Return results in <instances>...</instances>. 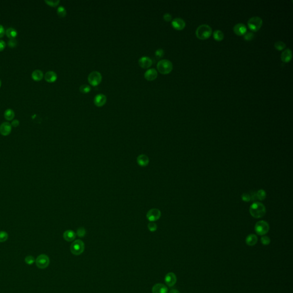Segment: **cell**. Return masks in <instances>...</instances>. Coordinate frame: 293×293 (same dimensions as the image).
<instances>
[{"label":"cell","instance_id":"9c48e42d","mask_svg":"<svg viewBox=\"0 0 293 293\" xmlns=\"http://www.w3.org/2000/svg\"><path fill=\"white\" fill-rule=\"evenodd\" d=\"M161 217V212L159 209H151L146 213V218L150 222H155Z\"/></svg>","mask_w":293,"mask_h":293},{"label":"cell","instance_id":"2e32d148","mask_svg":"<svg viewBox=\"0 0 293 293\" xmlns=\"http://www.w3.org/2000/svg\"><path fill=\"white\" fill-rule=\"evenodd\" d=\"M157 77H158V72L154 68H151L147 70L144 73L145 79L148 81L154 80L157 78Z\"/></svg>","mask_w":293,"mask_h":293},{"label":"cell","instance_id":"8d00e7d4","mask_svg":"<svg viewBox=\"0 0 293 293\" xmlns=\"http://www.w3.org/2000/svg\"><path fill=\"white\" fill-rule=\"evenodd\" d=\"M148 228L150 231L151 232H154L157 230V225L154 222H151L148 224Z\"/></svg>","mask_w":293,"mask_h":293},{"label":"cell","instance_id":"4316f807","mask_svg":"<svg viewBox=\"0 0 293 293\" xmlns=\"http://www.w3.org/2000/svg\"><path fill=\"white\" fill-rule=\"evenodd\" d=\"M58 16L60 17H64L67 14V11L64 7L62 6H59L57 10Z\"/></svg>","mask_w":293,"mask_h":293},{"label":"cell","instance_id":"484cf974","mask_svg":"<svg viewBox=\"0 0 293 293\" xmlns=\"http://www.w3.org/2000/svg\"><path fill=\"white\" fill-rule=\"evenodd\" d=\"M224 34L221 31L217 30L213 32V39L217 41H221L224 39Z\"/></svg>","mask_w":293,"mask_h":293},{"label":"cell","instance_id":"ab89813d","mask_svg":"<svg viewBox=\"0 0 293 293\" xmlns=\"http://www.w3.org/2000/svg\"><path fill=\"white\" fill-rule=\"evenodd\" d=\"M242 199L244 202H250L251 200L250 195L249 193H244L242 195Z\"/></svg>","mask_w":293,"mask_h":293},{"label":"cell","instance_id":"7402d4cb","mask_svg":"<svg viewBox=\"0 0 293 293\" xmlns=\"http://www.w3.org/2000/svg\"><path fill=\"white\" fill-rule=\"evenodd\" d=\"M258 238L257 236L254 234H250L249 236H247L246 239V244L250 246H254L255 244L257 243Z\"/></svg>","mask_w":293,"mask_h":293},{"label":"cell","instance_id":"4dcf8cb0","mask_svg":"<svg viewBox=\"0 0 293 293\" xmlns=\"http://www.w3.org/2000/svg\"><path fill=\"white\" fill-rule=\"evenodd\" d=\"M8 239V234L4 231H0V243L4 242Z\"/></svg>","mask_w":293,"mask_h":293},{"label":"cell","instance_id":"83f0119b","mask_svg":"<svg viewBox=\"0 0 293 293\" xmlns=\"http://www.w3.org/2000/svg\"><path fill=\"white\" fill-rule=\"evenodd\" d=\"M286 44L281 41H276L274 44V47L278 50H282L286 48Z\"/></svg>","mask_w":293,"mask_h":293},{"label":"cell","instance_id":"3957f363","mask_svg":"<svg viewBox=\"0 0 293 293\" xmlns=\"http://www.w3.org/2000/svg\"><path fill=\"white\" fill-rule=\"evenodd\" d=\"M157 69L160 73L167 75L172 71L173 69L172 63L168 60H161L157 64Z\"/></svg>","mask_w":293,"mask_h":293},{"label":"cell","instance_id":"d6a6232c","mask_svg":"<svg viewBox=\"0 0 293 293\" xmlns=\"http://www.w3.org/2000/svg\"><path fill=\"white\" fill-rule=\"evenodd\" d=\"M45 2L48 5L52 7H55L57 6L58 4L60 3L59 0H45Z\"/></svg>","mask_w":293,"mask_h":293},{"label":"cell","instance_id":"f35d334b","mask_svg":"<svg viewBox=\"0 0 293 293\" xmlns=\"http://www.w3.org/2000/svg\"><path fill=\"white\" fill-rule=\"evenodd\" d=\"M8 45L11 48H14L17 45V41L16 39H10L8 41Z\"/></svg>","mask_w":293,"mask_h":293},{"label":"cell","instance_id":"60d3db41","mask_svg":"<svg viewBox=\"0 0 293 293\" xmlns=\"http://www.w3.org/2000/svg\"><path fill=\"white\" fill-rule=\"evenodd\" d=\"M163 18L165 21L169 22L172 20V16L169 13H165L163 16Z\"/></svg>","mask_w":293,"mask_h":293},{"label":"cell","instance_id":"5bb4252c","mask_svg":"<svg viewBox=\"0 0 293 293\" xmlns=\"http://www.w3.org/2000/svg\"><path fill=\"white\" fill-rule=\"evenodd\" d=\"M176 276L173 273H169L165 277V282L169 287H172L176 282Z\"/></svg>","mask_w":293,"mask_h":293},{"label":"cell","instance_id":"7bdbcfd3","mask_svg":"<svg viewBox=\"0 0 293 293\" xmlns=\"http://www.w3.org/2000/svg\"><path fill=\"white\" fill-rule=\"evenodd\" d=\"M5 33V31L4 28L2 25L0 24V38L4 36Z\"/></svg>","mask_w":293,"mask_h":293},{"label":"cell","instance_id":"cb8c5ba5","mask_svg":"<svg viewBox=\"0 0 293 293\" xmlns=\"http://www.w3.org/2000/svg\"><path fill=\"white\" fill-rule=\"evenodd\" d=\"M5 33L10 39H16V37L17 36V32L13 28H8L5 31Z\"/></svg>","mask_w":293,"mask_h":293},{"label":"cell","instance_id":"d6986e66","mask_svg":"<svg viewBox=\"0 0 293 293\" xmlns=\"http://www.w3.org/2000/svg\"><path fill=\"white\" fill-rule=\"evenodd\" d=\"M149 158L147 156L144 154H142L139 156L137 158V162L138 165L141 167H145L148 165L149 163Z\"/></svg>","mask_w":293,"mask_h":293},{"label":"cell","instance_id":"e0dca14e","mask_svg":"<svg viewBox=\"0 0 293 293\" xmlns=\"http://www.w3.org/2000/svg\"><path fill=\"white\" fill-rule=\"evenodd\" d=\"M152 293H168V289L165 284H157L152 287Z\"/></svg>","mask_w":293,"mask_h":293},{"label":"cell","instance_id":"f546056e","mask_svg":"<svg viewBox=\"0 0 293 293\" xmlns=\"http://www.w3.org/2000/svg\"><path fill=\"white\" fill-rule=\"evenodd\" d=\"M91 90V87L88 85L84 84L81 85L79 88L80 92L83 93H87L89 92Z\"/></svg>","mask_w":293,"mask_h":293},{"label":"cell","instance_id":"836d02e7","mask_svg":"<svg viewBox=\"0 0 293 293\" xmlns=\"http://www.w3.org/2000/svg\"><path fill=\"white\" fill-rule=\"evenodd\" d=\"M255 37V35L253 32H247L244 35V39L246 41H251L253 40Z\"/></svg>","mask_w":293,"mask_h":293},{"label":"cell","instance_id":"8fae6325","mask_svg":"<svg viewBox=\"0 0 293 293\" xmlns=\"http://www.w3.org/2000/svg\"><path fill=\"white\" fill-rule=\"evenodd\" d=\"M172 26L176 30H182L186 27V22L180 18H175L172 21Z\"/></svg>","mask_w":293,"mask_h":293},{"label":"cell","instance_id":"ba28073f","mask_svg":"<svg viewBox=\"0 0 293 293\" xmlns=\"http://www.w3.org/2000/svg\"><path fill=\"white\" fill-rule=\"evenodd\" d=\"M88 80L90 84L92 86H97L101 83L102 80V76L101 73L98 72H92L91 73H89Z\"/></svg>","mask_w":293,"mask_h":293},{"label":"cell","instance_id":"7dc6e473","mask_svg":"<svg viewBox=\"0 0 293 293\" xmlns=\"http://www.w3.org/2000/svg\"><path fill=\"white\" fill-rule=\"evenodd\" d=\"M1 81L0 80V87H1Z\"/></svg>","mask_w":293,"mask_h":293},{"label":"cell","instance_id":"52a82bcc","mask_svg":"<svg viewBox=\"0 0 293 293\" xmlns=\"http://www.w3.org/2000/svg\"><path fill=\"white\" fill-rule=\"evenodd\" d=\"M36 266L41 269H44L49 266L50 260L45 254H41L39 255L36 259Z\"/></svg>","mask_w":293,"mask_h":293},{"label":"cell","instance_id":"ee69618b","mask_svg":"<svg viewBox=\"0 0 293 293\" xmlns=\"http://www.w3.org/2000/svg\"><path fill=\"white\" fill-rule=\"evenodd\" d=\"M6 46V44L3 40H0V51L3 50Z\"/></svg>","mask_w":293,"mask_h":293},{"label":"cell","instance_id":"4fadbf2b","mask_svg":"<svg viewBox=\"0 0 293 293\" xmlns=\"http://www.w3.org/2000/svg\"><path fill=\"white\" fill-rule=\"evenodd\" d=\"M12 131V125L8 122H4L0 125V133L2 136H8Z\"/></svg>","mask_w":293,"mask_h":293},{"label":"cell","instance_id":"603a6c76","mask_svg":"<svg viewBox=\"0 0 293 293\" xmlns=\"http://www.w3.org/2000/svg\"><path fill=\"white\" fill-rule=\"evenodd\" d=\"M44 74L43 72L39 69H36L34 71L32 72V77L35 81H39L43 78Z\"/></svg>","mask_w":293,"mask_h":293},{"label":"cell","instance_id":"e575fe53","mask_svg":"<svg viewBox=\"0 0 293 293\" xmlns=\"http://www.w3.org/2000/svg\"><path fill=\"white\" fill-rule=\"evenodd\" d=\"M165 54V51L162 49H158L156 50L155 56L157 58H161L163 57Z\"/></svg>","mask_w":293,"mask_h":293},{"label":"cell","instance_id":"b9f144b4","mask_svg":"<svg viewBox=\"0 0 293 293\" xmlns=\"http://www.w3.org/2000/svg\"><path fill=\"white\" fill-rule=\"evenodd\" d=\"M250 197H251V200L252 201H256L257 200V192H251L250 194Z\"/></svg>","mask_w":293,"mask_h":293},{"label":"cell","instance_id":"8992f818","mask_svg":"<svg viewBox=\"0 0 293 293\" xmlns=\"http://www.w3.org/2000/svg\"><path fill=\"white\" fill-rule=\"evenodd\" d=\"M85 246L83 242L81 240H76L71 246L72 253L75 255H79L84 251Z\"/></svg>","mask_w":293,"mask_h":293},{"label":"cell","instance_id":"7a4b0ae2","mask_svg":"<svg viewBox=\"0 0 293 293\" xmlns=\"http://www.w3.org/2000/svg\"><path fill=\"white\" fill-rule=\"evenodd\" d=\"M212 29L208 25L203 24L197 28L195 33L196 37L200 40H206L209 39L212 34Z\"/></svg>","mask_w":293,"mask_h":293},{"label":"cell","instance_id":"5b68a950","mask_svg":"<svg viewBox=\"0 0 293 293\" xmlns=\"http://www.w3.org/2000/svg\"><path fill=\"white\" fill-rule=\"evenodd\" d=\"M270 230V226L267 222L264 221L258 222L255 226V231L259 236L266 234Z\"/></svg>","mask_w":293,"mask_h":293},{"label":"cell","instance_id":"ffe728a7","mask_svg":"<svg viewBox=\"0 0 293 293\" xmlns=\"http://www.w3.org/2000/svg\"><path fill=\"white\" fill-rule=\"evenodd\" d=\"M57 76L56 72L52 71L47 72L45 75V79L48 83H54L57 80Z\"/></svg>","mask_w":293,"mask_h":293},{"label":"cell","instance_id":"f1b7e54d","mask_svg":"<svg viewBox=\"0 0 293 293\" xmlns=\"http://www.w3.org/2000/svg\"><path fill=\"white\" fill-rule=\"evenodd\" d=\"M257 199L259 200H263L266 197V193L263 190H259L257 192Z\"/></svg>","mask_w":293,"mask_h":293},{"label":"cell","instance_id":"f6af8a7d","mask_svg":"<svg viewBox=\"0 0 293 293\" xmlns=\"http://www.w3.org/2000/svg\"><path fill=\"white\" fill-rule=\"evenodd\" d=\"M19 121L18 120H14L12 121V123H11V125L13 127H17L19 125Z\"/></svg>","mask_w":293,"mask_h":293},{"label":"cell","instance_id":"1f68e13d","mask_svg":"<svg viewBox=\"0 0 293 293\" xmlns=\"http://www.w3.org/2000/svg\"><path fill=\"white\" fill-rule=\"evenodd\" d=\"M36 261V259L35 258L33 257L32 255H28L25 258V262L28 265H33Z\"/></svg>","mask_w":293,"mask_h":293},{"label":"cell","instance_id":"6da1fadb","mask_svg":"<svg viewBox=\"0 0 293 293\" xmlns=\"http://www.w3.org/2000/svg\"><path fill=\"white\" fill-rule=\"evenodd\" d=\"M249 211L251 215L255 218H262L266 213L265 206L258 202H255L251 204Z\"/></svg>","mask_w":293,"mask_h":293},{"label":"cell","instance_id":"ac0fdd59","mask_svg":"<svg viewBox=\"0 0 293 293\" xmlns=\"http://www.w3.org/2000/svg\"><path fill=\"white\" fill-rule=\"evenodd\" d=\"M293 57L291 49H286L281 54L280 58L283 62H288L291 61Z\"/></svg>","mask_w":293,"mask_h":293},{"label":"cell","instance_id":"d590c367","mask_svg":"<svg viewBox=\"0 0 293 293\" xmlns=\"http://www.w3.org/2000/svg\"><path fill=\"white\" fill-rule=\"evenodd\" d=\"M85 234H86V230L84 227L79 228L77 231V235L81 238L84 237L85 236Z\"/></svg>","mask_w":293,"mask_h":293},{"label":"cell","instance_id":"30bf717a","mask_svg":"<svg viewBox=\"0 0 293 293\" xmlns=\"http://www.w3.org/2000/svg\"><path fill=\"white\" fill-rule=\"evenodd\" d=\"M233 31L236 35L243 36L247 33V27L242 23H238L234 27Z\"/></svg>","mask_w":293,"mask_h":293},{"label":"cell","instance_id":"74e56055","mask_svg":"<svg viewBox=\"0 0 293 293\" xmlns=\"http://www.w3.org/2000/svg\"><path fill=\"white\" fill-rule=\"evenodd\" d=\"M261 242L263 245H268L270 243V239L267 236H263L261 238Z\"/></svg>","mask_w":293,"mask_h":293},{"label":"cell","instance_id":"277c9868","mask_svg":"<svg viewBox=\"0 0 293 293\" xmlns=\"http://www.w3.org/2000/svg\"><path fill=\"white\" fill-rule=\"evenodd\" d=\"M263 21L259 17L255 16L250 18L247 22L249 29L253 32H257L262 27Z\"/></svg>","mask_w":293,"mask_h":293},{"label":"cell","instance_id":"d4e9b609","mask_svg":"<svg viewBox=\"0 0 293 293\" xmlns=\"http://www.w3.org/2000/svg\"><path fill=\"white\" fill-rule=\"evenodd\" d=\"M14 112L12 109H7L4 112L5 118L7 120H12L14 117Z\"/></svg>","mask_w":293,"mask_h":293},{"label":"cell","instance_id":"9a60e30c","mask_svg":"<svg viewBox=\"0 0 293 293\" xmlns=\"http://www.w3.org/2000/svg\"><path fill=\"white\" fill-rule=\"evenodd\" d=\"M139 64L143 68H148L152 64V60L151 58L144 56L139 60Z\"/></svg>","mask_w":293,"mask_h":293},{"label":"cell","instance_id":"bcb514c9","mask_svg":"<svg viewBox=\"0 0 293 293\" xmlns=\"http://www.w3.org/2000/svg\"><path fill=\"white\" fill-rule=\"evenodd\" d=\"M169 293H180V292H179L178 290H176V289H172V290H171L169 291Z\"/></svg>","mask_w":293,"mask_h":293},{"label":"cell","instance_id":"44dd1931","mask_svg":"<svg viewBox=\"0 0 293 293\" xmlns=\"http://www.w3.org/2000/svg\"><path fill=\"white\" fill-rule=\"evenodd\" d=\"M76 233L72 230H67L63 234L64 239L68 242H72L75 240L76 238Z\"/></svg>","mask_w":293,"mask_h":293},{"label":"cell","instance_id":"7c38bea8","mask_svg":"<svg viewBox=\"0 0 293 293\" xmlns=\"http://www.w3.org/2000/svg\"><path fill=\"white\" fill-rule=\"evenodd\" d=\"M107 102V97L104 94H98L94 98V104L97 107H102Z\"/></svg>","mask_w":293,"mask_h":293}]
</instances>
